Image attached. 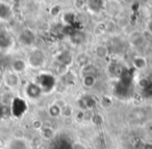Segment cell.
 <instances>
[{
	"mask_svg": "<svg viewBox=\"0 0 152 149\" xmlns=\"http://www.w3.org/2000/svg\"><path fill=\"white\" fill-rule=\"evenodd\" d=\"M41 132V137L45 140H52L55 137V131L52 127L50 126H43V128L40 130Z\"/></svg>",
	"mask_w": 152,
	"mask_h": 149,
	"instance_id": "11",
	"label": "cell"
},
{
	"mask_svg": "<svg viewBox=\"0 0 152 149\" xmlns=\"http://www.w3.org/2000/svg\"><path fill=\"white\" fill-rule=\"evenodd\" d=\"M44 126V123H43L42 120L40 119H34L31 121V127L34 128V130H41Z\"/></svg>",
	"mask_w": 152,
	"mask_h": 149,
	"instance_id": "18",
	"label": "cell"
},
{
	"mask_svg": "<svg viewBox=\"0 0 152 149\" xmlns=\"http://www.w3.org/2000/svg\"><path fill=\"white\" fill-rule=\"evenodd\" d=\"M7 149H29V142L22 137H15L9 141Z\"/></svg>",
	"mask_w": 152,
	"mask_h": 149,
	"instance_id": "6",
	"label": "cell"
},
{
	"mask_svg": "<svg viewBox=\"0 0 152 149\" xmlns=\"http://www.w3.org/2000/svg\"><path fill=\"white\" fill-rule=\"evenodd\" d=\"M72 114H73V109L70 105L65 104L64 106H61V116L64 118H71Z\"/></svg>",
	"mask_w": 152,
	"mask_h": 149,
	"instance_id": "16",
	"label": "cell"
},
{
	"mask_svg": "<svg viewBox=\"0 0 152 149\" xmlns=\"http://www.w3.org/2000/svg\"><path fill=\"white\" fill-rule=\"evenodd\" d=\"M86 0H74V5H75L76 9L81 10L86 7Z\"/></svg>",
	"mask_w": 152,
	"mask_h": 149,
	"instance_id": "19",
	"label": "cell"
},
{
	"mask_svg": "<svg viewBox=\"0 0 152 149\" xmlns=\"http://www.w3.org/2000/svg\"><path fill=\"white\" fill-rule=\"evenodd\" d=\"M0 149H5V148H4V147H2V148H0Z\"/></svg>",
	"mask_w": 152,
	"mask_h": 149,
	"instance_id": "22",
	"label": "cell"
},
{
	"mask_svg": "<svg viewBox=\"0 0 152 149\" xmlns=\"http://www.w3.org/2000/svg\"><path fill=\"white\" fill-rule=\"evenodd\" d=\"M11 16V11L7 5L0 4V18L1 19H7Z\"/></svg>",
	"mask_w": 152,
	"mask_h": 149,
	"instance_id": "17",
	"label": "cell"
},
{
	"mask_svg": "<svg viewBox=\"0 0 152 149\" xmlns=\"http://www.w3.org/2000/svg\"><path fill=\"white\" fill-rule=\"evenodd\" d=\"M3 81H4V84L10 89H15L17 88L20 84V77L19 74L15 73V72L11 71L5 73L4 78H3Z\"/></svg>",
	"mask_w": 152,
	"mask_h": 149,
	"instance_id": "7",
	"label": "cell"
},
{
	"mask_svg": "<svg viewBox=\"0 0 152 149\" xmlns=\"http://www.w3.org/2000/svg\"><path fill=\"white\" fill-rule=\"evenodd\" d=\"M26 111H27V103L24 99L16 97L12 100L11 113L15 118H21L23 115H25Z\"/></svg>",
	"mask_w": 152,
	"mask_h": 149,
	"instance_id": "3",
	"label": "cell"
},
{
	"mask_svg": "<svg viewBox=\"0 0 152 149\" xmlns=\"http://www.w3.org/2000/svg\"><path fill=\"white\" fill-rule=\"evenodd\" d=\"M18 40L24 46H31L36 41V34L29 28H24L19 32Z\"/></svg>",
	"mask_w": 152,
	"mask_h": 149,
	"instance_id": "4",
	"label": "cell"
},
{
	"mask_svg": "<svg viewBox=\"0 0 152 149\" xmlns=\"http://www.w3.org/2000/svg\"><path fill=\"white\" fill-rule=\"evenodd\" d=\"M26 68H27V64L22 59H16L15 61L12 63V71L17 74L23 73L26 70Z\"/></svg>",
	"mask_w": 152,
	"mask_h": 149,
	"instance_id": "8",
	"label": "cell"
},
{
	"mask_svg": "<svg viewBox=\"0 0 152 149\" xmlns=\"http://www.w3.org/2000/svg\"><path fill=\"white\" fill-rule=\"evenodd\" d=\"M83 84L86 88H93L96 84V77L93 74H87L83 79Z\"/></svg>",
	"mask_w": 152,
	"mask_h": 149,
	"instance_id": "13",
	"label": "cell"
},
{
	"mask_svg": "<svg viewBox=\"0 0 152 149\" xmlns=\"http://www.w3.org/2000/svg\"><path fill=\"white\" fill-rule=\"evenodd\" d=\"M59 13H61V7H59V5H54V7H52V10H51V15L57 16Z\"/></svg>",
	"mask_w": 152,
	"mask_h": 149,
	"instance_id": "20",
	"label": "cell"
},
{
	"mask_svg": "<svg viewBox=\"0 0 152 149\" xmlns=\"http://www.w3.org/2000/svg\"><path fill=\"white\" fill-rule=\"evenodd\" d=\"M24 92H25L26 97L31 99V100L39 99L43 94L42 89L40 88V86L37 82H29V84H26Z\"/></svg>",
	"mask_w": 152,
	"mask_h": 149,
	"instance_id": "5",
	"label": "cell"
},
{
	"mask_svg": "<svg viewBox=\"0 0 152 149\" xmlns=\"http://www.w3.org/2000/svg\"><path fill=\"white\" fill-rule=\"evenodd\" d=\"M95 54L97 55L99 59H105L108 55V49L104 45H98L95 48Z\"/></svg>",
	"mask_w": 152,
	"mask_h": 149,
	"instance_id": "14",
	"label": "cell"
},
{
	"mask_svg": "<svg viewBox=\"0 0 152 149\" xmlns=\"http://www.w3.org/2000/svg\"><path fill=\"white\" fill-rule=\"evenodd\" d=\"M36 82L40 86V88L42 89L43 94H44V93H50L55 86L54 78H53V76L51 75V74H48V73L40 74V75L38 76V80H37Z\"/></svg>",
	"mask_w": 152,
	"mask_h": 149,
	"instance_id": "2",
	"label": "cell"
},
{
	"mask_svg": "<svg viewBox=\"0 0 152 149\" xmlns=\"http://www.w3.org/2000/svg\"><path fill=\"white\" fill-rule=\"evenodd\" d=\"M132 66L137 70H144L146 67H147V59H146L144 57L137 55V57H133Z\"/></svg>",
	"mask_w": 152,
	"mask_h": 149,
	"instance_id": "9",
	"label": "cell"
},
{
	"mask_svg": "<svg viewBox=\"0 0 152 149\" xmlns=\"http://www.w3.org/2000/svg\"><path fill=\"white\" fill-rule=\"evenodd\" d=\"M76 62L79 66H87L88 62H89V55L86 54V53H80V54L77 55Z\"/></svg>",
	"mask_w": 152,
	"mask_h": 149,
	"instance_id": "15",
	"label": "cell"
},
{
	"mask_svg": "<svg viewBox=\"0 0 152 149\" xmlns=\"http://www.w3.org/2000/svg\"><path fill=\"white\" fill-rule=\"evenodd\" d=\"M48 113L51 117L53 118H57L59 116H61V106H59L57 103H53L49 106L48 109Z\"/></svg>",
	"mask_w": 152,
	"mask_h": 149,
	"instance_id": "12",
	"label": "cell"
},
{
	"mask_svg": "<svg viewBox=\"0 0 152 149\" xmlns=\"http://www.w3.org/2000/svg\"><path fill=\"white\" fill-rule=\"evenodd\" d=\"M46 54L41 49H34L27 57V64L28 67L32 69H41L46 64Z\"/></svg>",
	"mask_w": 152,
	"mask_h": 149,
	"instance_id": "1",
	"label": "cell"
},
{
	"mask_svg": "<svg viewBox=\"0 0 152 149\" xmlns=\"http://www.w3.org/2000/svg\"><path fill=\"white\" fill-rule=\"evenodd\" d=\"M12 45V38L5 32H0V49H7Z\"/></svg>",
	"mask_w": 152,
	"mask_h": 149,
	"instance_id": "10",
	"label": "cell"
},
{
	"mask_svg": "<svg viewBox=\"0 0 152 149\" xmlns=\"http://www.w3.org/2000/svg\"><path fill=\"white\" fill-rule=\"evenodd\" d=\"M2 142H1V140H0V148H2Z\"/></svg>",
	"mask_w": 152,
	"mask_h": 149,
	"instance_id": "21",
	"label": "cell"
}]
</instances>
